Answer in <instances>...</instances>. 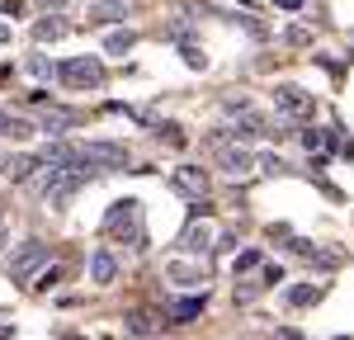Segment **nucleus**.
I'll return each mask as SVG.
<instances>
[{"label":"nucleus","instance_id":"nucleus-1","mask_svg":"<svg viewBox=\"0 0 354 340\" xmlns=\"http://www.w3.org/2000/svg\"><path fill=\"white\" fill-rule=\"evenodd\" d=\"M104 232H109V236H128L137 251H142V241H147V236H142V203H137V198H118L109 213H104Z\"/></svg>","mask_w":354,"mask_h":340},{"label":"nucleus","instance_id":"nucleus-2","mask_svg":"<svg viewBox=\"0 0 354 340\" xmlns=\"http://www.w3.org/2000/svg\"><path fill=\"white\" fill-rule=\"evenodd\" d=\"M57 81L71 85V90H100L104 85V62L100 57H66L57 66Z\"/></svg>","mask_w":354,"mask_h":340},{"label":"nucleus","instance_id":"nucleus-3","mask_svg":"<svg viewBox=\"0 0 354 340\" xmlns=\"http://www.w3.org/2000/svg\"><path fill=\"white\" fill-rule=\"evenodd\" d=\"M43 260H48V246H43V241H24L19 251L10 255V279L28 283V279H33V270H38Z\"/></svg>","mask_w":354,"mask_h":340},{"label":"nucleus","instance_id":"nucleus-4","mask_svg":"<svg viewBox=\"0 0 354 340\" xmlns=\"http://www.w3.org/2000/svg\"><path fill=\"white\" fill-rule=\"evenodd\" d=\"M274 109L283 113V118H307V113L317 109V100H312L302 85H279V90H274Z\"/></svg>","mask_w":354,"mask_h":340},{"label":"nucleus","instance_id":"nucleus-5","mask_svg":"<svg viewBox=\"0 0 354 340\" xmlns=\"http://www.w3.org/2000/svg\"><path fill=\"white\" fill-rule=\"evenodd\" d=\"M208 185H213V175L203 166H180L175 175H170V189L185 198H208Z\"/></svg>","mask_w":354,"mask_h":340},{"label":"nucleus","instance_id":"nucleus-6","mask_svg":"<svg viewBox=\"0 0 354 340\" xmlns=\"http://www.w3.org/2000/svg\"><path fill=\"white\" fill-rule=\"evenodd\" d=\"M255 161H260V156H255V151H245L241 142L218 147V166L227 170V175H250V170H255Z\"/></svg>","mask_w":354,"mask_h":340},{"label":"nucleus","instance_id":"nucleus-7","mask_svg":"<svg viewBox=\"0 0 354 340\" xmlns=\"http://www.w3.org/2000/svg\"><path fill=\"white\" fill-rule=\"evenodd\" d=\"M85 156H90L95 166H109V170H123L128 161H133L123 142H90V147H85Z\"/></svg>","mask_w":354,"mask_h":340},{"label":"nucleus","instance_id":"nucleus-8","mask_svg":"<svg viewBox=\"0 0 354 340\" xmlns=\"http://www.w3.org/2000/svg\"><path fill=\"white\" fill-rule=\"evenodd\" d=\"M208 246H213V227L194 218V223L185 227V236H180V255H194V260H198V255H208Z\"/></svg>","mask_w":354,"mask_h":340},{"label":"nucleus","instance_id":"nucleus-9","mask_svg":"<svg viewBox=\"0 0 354 340\" xmlns=\"http://www.w3.org/2000/svg\"><path fill=\"white\" fill-rule=\"evenodd\" d=\"M113 279H118V255H113L109 246H95V251H90V283L104 288V283H113Z\"/></svg>","mask_w":354,"mask_h":340},{"label":"nucleus","instance_id":"nucleus-10","mask_svg":"<svg viewBox=\"0 0 354 340\" xmlns=\"http://www.w3.org/2000/svg\"><path fill=\"white\" fill-rule=\"evenodd\" d=\"M66 33H71V24H66L62 15H48V19L33 24V38H38V43H57V38H66Z\"/></svg>","mask_w":354,"mask_h":340},{"label":"nucleus","instance_id":"nucleus-11","mask_svg":"<svg viewBox=\"0 0 354 340\" xmlns=\"http://www.w3.org/2000/svg\"><path fill=\"white\" fill-rule=\"evenodd\" d=\"M165 279L194 288V283H208V274H203V265H165Z\"/></svg>","mask_w":354,"mask_h":340},{"label":"nucleus","instance_id":"nucleus-12","mask_svg":"<svg viewBox=\"0 0 354 340\" xmlns=\"http://www.w3.org/2000/svg\"><path fill=\"white\" fill-rule=\"evenodd\" d=\"M165 331V321H156L151 312H133L128 317V336H161Z\"/></svg>","mask_w":354,"mask_h":340},{"label":"nucleus","instance_id":"nucleus-13","mask_svg":"<svg viewBox=\"0 0 354 340\" xmlns=\"http://www.w3.org/2000/svg\"><path fill=\"white\" fill-rule=\"evenodd\" d=\"M76 123V113H66V109H53V113H43V123H38V133H48V138H62L66 128Z\"/></svg>","mask_w":354,"mask_h":340},{"label":"nucleus","instance_id":"nucleus-14","mask_svg":"<svg viewBox=\"0 0 354 340\" xmlns=\"http://www.w3.org/2000/svg\"><path fill=\"white\" fill-rule=\"evenodd\" d=\"M198 312H203V298H180V303H170V317H175V321H189Z\"/></svg>","mask_w":354,"mask_h":340},{"label":"nucleus","instance_id":"nucleus-15","mask_svg":"<svg viewBox=\"0 0 354 340\" xmlns=\"http://www.w3.org/2000/svg\"><path fill=\"white\" fill-rule=\"evenodd\" d=\"M118 19H123L118 5H95V10H90V24H118Z\"/></svg>","mask_w":354,"mask_h":340},{"label":"nucleus","instance_id":"nucleus-16","mask_svg":"<svg viewBox=\"0 0 354 340\" xmlns=\"http://www.w3.org/2000/svg\"><path fill=\"white\" fill-rule=\"evenodd\" d=\"M232 270H236V279H241V274H250V270H260V251H241Z\"/></svg>","mask_w":354,"mask_h":340},{"label":"nucleus","instance_id":"nucleus-17","mask_svg":"<svg viewBox=\"0 0 354 340\" xmlns=\"http://www.w3.org/2000/svg\"><path fill=\"white\" fill-rule=\"evenodd\" d=\"M57 283H62V265H53V270H43V274H38V283H33V288H38V293H53Z\"/></svg>","mask_w":354,"mask_h":340},{"label":"nucleus","instance_id":"nucleus-18","mask_svg":"<svg viewBox=\"0 0 354 340\" xmlns=\"http://www.w3.org/2000/svg\"><path fill=\"white\" fill-rule=\"evenodd\" d=\"M317 293H322L317 283H302V288H293V293H288V303H293V308H307V303H312Z\"/></svg>","mask_w":354,"mask_h":340},{"label":"nucleus","instance_id":"nucleus-19","mask_svg":"<svg viewBox=\"0 0 354 340\" xmlns=\"http://www.w3.org/2000/svg\"><path fill=\"white\" fill-rule=\"evenodd\" d=\"M137 43V33H109V53H128Z\"/></svg>","mask_w":354,"mask_h":340},{"label":"nucleus","instance_id":"nucleus-20","mask_svg":"<svg viewBox=\"0 0 354 340\" xmlns=\"http://www.w3.org/2000/svg\"><path fill=\"white\" fill-rule=\"evenodd\" d=\"M28 71H33L38 81H48V76H53V62H48V57H28Z\"/></svg>","mask_w":354,"mask_h":340},{"label":"nucleus","instance_id":"nucleus-21","mask_svg":"<svg viewBox=\"0 0 354 340\" xmlns=\"http://www.w3.org/2000/svg\"><path fill=\"white\" fill-rule=\"evenodd\" d=\"M283 38H288V43H298V48H302V43H312V28L293 24V28H288V33H283Z\"/></svg>","mask_w":354,"mask_h":340},{"label":"nucleus","instance_id":"nucleus-22","mask_svg":"<svg viewBox=\"0 0 354 340\" xmlns=\"http://www.w3.org/2000/svg\"><path fill=\"white\" fill-rule=\"evenodd\" d=\"M302 142H307V147L317 151V147H326V142H330V133H322V128H312V133H302Z\"/></svg>","mask_w":354,"mask_h":340},{"label":"nucleus","instance_id":"nucleus-23","mask_svg":"<svg viewBox=\"0 0 354 340\" xmlns=\"http://www.w3.org/2000/svg\"><path fill=\"white\" fill-rule=\"evenodd\" d=\"M260 166L270 170V175H283V170H288V166H283V156H260Z\"/></svg>","mask_w":354,"mask_h":340},{"label":"nucleus","instance_id":"nucleus-24","mask_svg":"<svg viewBox=\"0 0 354 340\" xmlns=\"http://www.w3.org/2000/svg\"><path fill=\"white\" fill-rule=\"evenodd\" d=\"M274 283H283V270H274V265H265V288H274Z\"/></svg>","mask_w":354,"mask_h":340},{"label":"nucleus","instance_id":"nucleus-25","mask_svg":"<svg viewBox=\"0 0 354 340\" xmlns=\"http://www.w3.org/2000/svg\"><path fill=\"white\" fill-rule=\"evenodd\" d=\"M10 128H15V113L0 109V138H10Z\"/></svg>","mask_w":354,"mask_h":340},{"label":"nucleus","instance_id":"nucleus-26","mask_svg":"<svg viewBox=\"0 0 354 340\" xmlns=\"http://www.w3.org/2000/svg\"><path fill=\"white\" fill-rule=\"evenodd\" d=\"M43 10H71V0H38Z\"/></svg>","mask_w":354,"mask_h":340},{"label":"nucleus","instance_id":"nucleus-27","mask_svg":"<svg viewBox=\"0 0 354 340\" xmlns=\"http://www.w3.org/2000/svg\"><path fill=\"white\" fill-rule=\"evenodd\" d=\"M279 5H283V10H298V5H302V0H279Z\"/></svg>","mask_w":354,"mask_h":340},{"label":"nucleus","instance_id":"nucleus-28","mask_svg":"<svg viewBox=\"0 0 354 340\" xmlns=\"http://www.w3.org/2000/svg\"><path fill=\"white\" fill-rule=\"evenodd\" d=\"M5 38H10V28H5V24H0V43H5Z\"/></svg>","mask_w":354,"mask_h":340},{"label":"nucleus","instance_id":"nucleus-29","mask_svg":"<svg viewBox=\"0 0 354 340\" xmlns=\"http://www.w3.org/2000/svg\"><path fill=\"white\" fill-rule=\"evenodd\" d=\"M0 246H5V223H0Z\"/></svg>","mask_w":354,"mask_h":340},{"label":"nucleus","instance_id":"nucleus-30","mask_svg":"<svg viewBox=\"0 0 354 340\" xmlns=\"http://www.w3.org/2000/svg\"><path fill=\"white\" fill-rule=\"evenodd\" d=\"M104 5H123V0H104Z\"/></svg>","mask_w":354,"mask_h":340}]
</instances>
